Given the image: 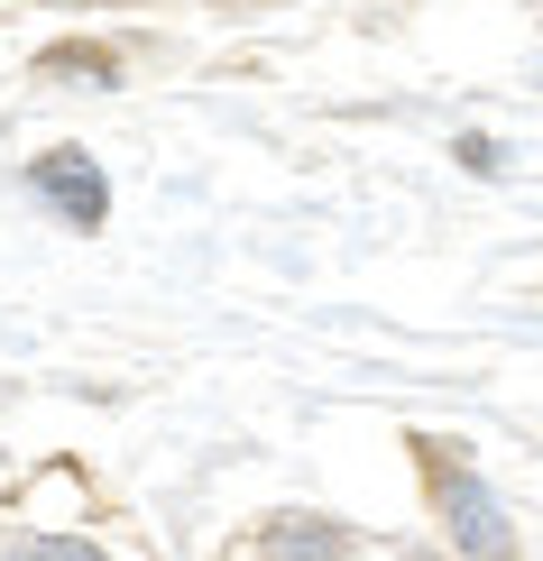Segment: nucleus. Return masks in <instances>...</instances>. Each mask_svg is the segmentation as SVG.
Masks as SVG:
<instances>
[{
    "label": "nucleus",
    "instance_id": "nucleus-1",
    "mask_svg": "<svg viewBox=\"0 0 543 561\" xmlns=\"http://www.w3.org/2000/svg\"><path fill=\"white\" fill-rule=\"evenodd\" d=\"M415 470H423V506H433V534L452 561H525V534H516V506L479 479L470 442L452 433H415Z\"/></svg>",
    "mask_w": 543,
    "mask_h": 561
},
{
    "label": "nucleus",
    "instance_id": "nucleus-2",
    "mask_svg": "<svg viewBox=\"0 0 543 561\" xmlns=\"http://www.w3.org/2000/svg\"><path fill=\"white\" fill-rule=\"evenodd\" d=\"M19 194H29V213H46L56 230H75V240L111 230V167L92 148H75V138L37 148L29 167H19Z\"/></svg>",
    "mask_w": 543,
    "mask_h": 561
},
{
    "label": "nucleus",
    "instance_id": "nucleus-3",
    "mask_svg": "<svg viewBox=\"0 0 543 561\" xmlns=\"http://www.w3.org/2000/svg\"><path fill=\"white\" fill-rule=\"evenodd\" d=\"M0 561H129V543L92 506L83 516H29V506H10L0 516Z\"/></svg>",
    "mask_w": 543,
    "mask_h": 561
},
{
    "label": "nucleus",
    "instance_id": "nucleus-4",
    "mask_svg": "<svg viewBox=\"0 0 543 561\" xmlns=\"http://www.w3.org/2000/svg\"><path fill=\"white\" fill-rule=\"evenodd\" d=\"M360 525H341L332 506H276V516L249 525V552L240 561H360Z\"/></svg>",
    "mask_w": 543,
    "mask_h": 561
},
{
    "label": "nucleus",
    "instance_id": "nucleus-5",
    "mask_svg": "<svg viewBox=\"0 0 543 561\" xmlns=\"http://www.w3.org/2000/svg\"><path fill=\"white\" fill-rule=\"evenodd\" d=\"M29 75L46 92H121L129 83V46L121 37H56L29 56Z\"/></svg>",
    "mask_w": 543,
    "mask_h": 561
},
{
    "label": "nucleus",
    "instance_id": "nucleus-6",
    "mask_svg": "<svg viewBox=\"0 0 543 561\" xmlns=\"http://www.w3.org/2000/svg\"><path fill=\"white\" fill-rule=\"evenodd\" d=\"M452 167H461L470 184H498V175L516 167V148H507L498 129H479V121H461V129H452Z\"/></svg>",
    "mask_w": 543,
    "mask_h": 561
},
{
    "label": "nucleus",
    "instance_id": "nucleus-7",
    "mask_svg": "<svg viewBox=\"0 0 543 561\" xmlns=\"http://www.w3.org/2000/svg\"><path fill=\"white\" fill-rule=\"evenodd\" d=\"M360 561H452L442 543H387V552H360Z\"/></svg>",
    "mask_w": 543,
    "mask_h": 561
},
{
    "label": "nucleus",
    "instance_id": "nucleus-8",
    "mask_svg": "<svg viewBox=\"0 0 543 561\" xmlns=\"http://www.w3.org/2000/svg\"><path fill=\"white\" fill-rule=\"evenodd\" d=\"M534 83H543V56H534Z\"/></svg>",
    "mask_w": 543,
    "mask_h": 561
}]
</instances>
